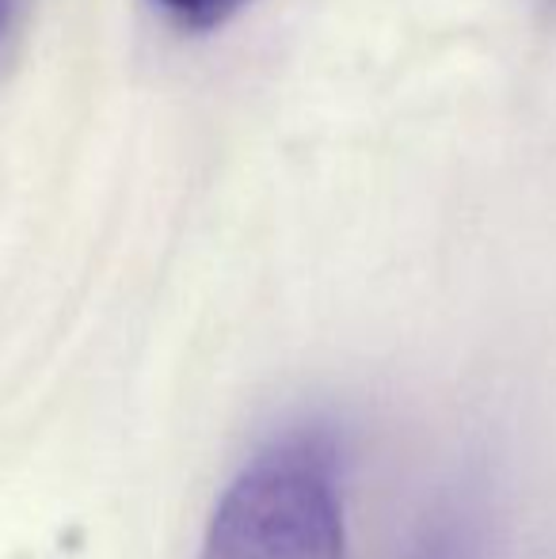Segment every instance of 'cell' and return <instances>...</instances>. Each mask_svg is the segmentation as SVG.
Here are the masks:
<instances>
[{"label": "cell", "mask_w": 556, "mask_h": 559, "mask_svg": "<svg viewBox=\"0 0 556 559\" xmlns=\"http://www.w3.org/2000/svg\"><path fill=\"white\" fill-rule=\"evenodd\" d=\"M404 559H484V518L473 495H453L427 514Z\"/></svg>", "instance_id": "2"}, {"label": "cell", "mask_w": 556, "mask_h": 559, "mask_svg": "<svg viewBox=\"0 0 556 559\" xmlns=\"http://www.w3.org/2000/svg\"><path fill=\"white\" fill-rule=\"evenodd\" d=\"M542 8H545V12L553 15V20H556V0H542Z\"/></svg>", "instance_id": "5"}, {"label": "cell", "mask_w": 556, "mask_h": 559, "mask_svg": "<svg viewBox=\"0 0 556 559\" xmlns=\"http://www.w3.org/2000/svg\"><path fill=\"white\" fill-rule=\"evenodd\" d=\"M199 559H347L343 445L328 423H294L229 479Z\"/></svg>", "instance_id": "1"}, {"label": "cell", "mask_w": 556, "mask_h": 559, "mask_svg": "<svg viewBox=\"0 0 556 559\" xmlns=\"http://www.w3.org/2000/svg\"><path fill=\"white\" fill-rule=\"evenodd\" d=\"M31 15V0H0V66L8 61L12 46L20 43V31Z\"/></svg>", "instance_id": "4"}, {"label": "cell", "mask_w": 556, "mask_h": 559, "mask_svg": "<svg viewBox=\"0 0 556 559\" xmlns=\"http://www.w3.org/2000/svg\"><path fill=\"white\" fill-rule=\"evenodd\" d=\"M161 15L179 31H214L240 12L248 0H153Z\"/></svg>", "instance_id": "3"}]
</instances>
